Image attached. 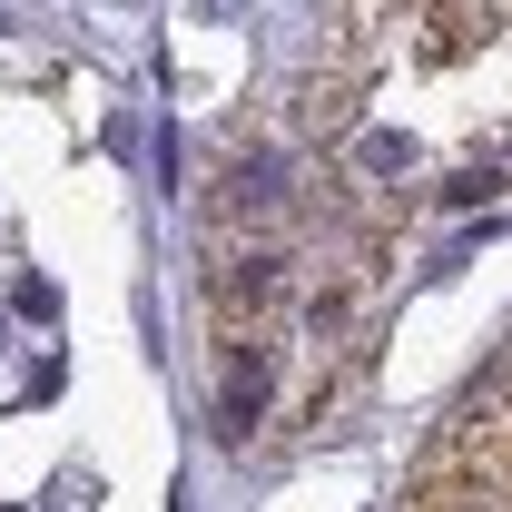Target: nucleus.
I'll list each match as a JSON object with an SVG mask.
<instances>
[{
	"mask_svg": "<svg viewBox=\"0 0 512 512\" xmlns=\"http://www.w3.org/2000/svg\"><path fill=\"white\" fill-rule=\"evenodd\" d=\"M217 414H227V434H247L256 414H266V355H227V375H217Z\"/></svg>",
	"mask_w": 512,
	"mask_h": 512,
	"instance_id": "1",
	"label": "nucleus"
}]
</instances>
